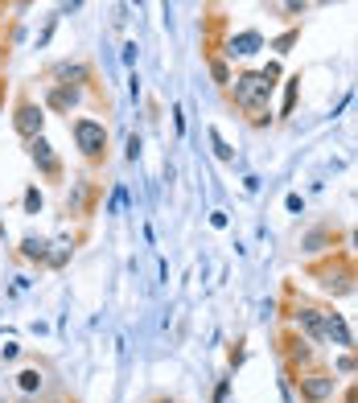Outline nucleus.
Instances as JSON below:
<instances>
[{
    "label": "nucleus",
    "mask_w": 358,
    "mask_h": 403,
    "mask_svg": "<svg viewBox=\"0 0 358 403\" xmlns=\"http://www.w3.org/2000/svg\"><path fill=\"white\" fill-rule=\"evenodd\" d=\"M75 140H79V148L95 157L99 148H103V140H107V128L103 124H95V120H75Z\"/></svg>",
    "instance_id": "2"
},
{
    "label": "nucleus",
    "mask_w": 358,
    "mask_h": 403,
    "mask_svg": "<svg viewBox=\"0 0 358 403\" xmlns=\"http://www.w3.org/2000/svg\"><path fill=\"white\" fill-rule=\"evenodd\" d=\"M140 157V136H128V161Z\"/></svg>",
    "instance_id": "14"
},
{
    "label": "nucleus",
    "mask_w": 358,
    "mask_h": 403,
    "mask_svg": "<svg viewBox=\"0 0 358 403\" xmlns=\"http://www.w3.org/2000/svg\"><path fill=\"white\" fill-rule=\"evenodd\" d=\"M305 395H309V400H329V395H334V379H325V374L305 379Z\"/></svg>",
    "instance_id": "6"
},
{
    "label": "nucleus",
    "mask_w": 358,
    "mask_h": 403,
    "mask_svg": "<svg viewBox=\"0 0 358 403\" xmlns=\"http://www.w3.org/2000/svg\"><path fill=\"white\" fill-rule=\"evenodd\" d=\"M210 144H215V152H219L223 161H231V157H235V152H231V144H226V140H223L219 132H210Z\"/></svg>",
    "instance_id": "10"
},
{
    "label": "nucleus",
    "mask_w": 358,
    "mask_h": 403,
    "mask_svg": "<svg viewBox=\"0 0 358 403\" xmlns=\"http://www.w3.org/2000/svg\"><path fill=\"white\" fill-rule=\"evenodd\" d=\"M49 103H54V107H70V103H75V90H70V95H66V90H54Z\"/></svg>",
    "instance_id": "12"
},
{
    "label": "nucleus",
    "mask_w": 358,
    "mask_h": 403,
    "mask_svg": "<svg viewBox=\"0 0 358 403\" xmlns=\"http://www.w3.org/2000/svg\"><path fill=\"white\" fill-rule=\"evenodd\" d=\"M124 202H128V193H124V189H116V193H111V210H120Z\"/></svg>",
    "instance_id": "15"
},
{
    "label": "nucleus",
    "mask_w": 358,
    "mask_h": 403,
    "mask_svg": "<svg viewBox=\"0 0 358 403\" xmlns=\"http://www.w3.org/2000/svg\"><path fill=\"white\" fill-rule=\"evenodd\" d=\"M25 210H42V193H38V189L25 193Z\"/></svg>",
    "instance_id": "13"
},
{
    "label": "nucleus",
    "mask_w": 358,
    "mask_h": 403,
    "mask_svg": "<svg viewBox=\"0 0 358 403\" xmlns=\"http://www.w3.org/2000/svg\"><path fill=\"white\" fill-rule=\"evenodd\" d=\"M268 83L260 79V74H243V79H235V103L243 107V111H251V116H260L264 107H268Z\"/></svg>",
    "instance_id": "1"
},
{
    "label": "nucleus",
    "mask_w": 358,
    "mask_h": 403,
    "mask_svg": "<svg viewBox=\"0 0 358 403\" xmlns=\"http://www.w3.org/2000/svg\"><path fill=\"white\" fill-rule=\"evenodd\" d=\"M42 107H33V103H25L21 111H17V132L21 136H29V140H38L42 136Z\"/></svg>",
    "instance_id": "3"
},
{
    "label": "nucleus",
    "mask_w": 358,
    "mask_h": 403,
    "mask_svg": "<svg viewBox=\"0 0 358 403\" xmlns=\"http://www.w3.org/2000/svg\"><path fill=\"white\" fill-rule=\"evenodd\" d=\"M25 255H29V260L45 255V243H42V239H25Z\"/></svg>",
    "instance_id": "11"
},
{
    "label": "nucleus",
    "mask_w": 358,
    "mask_h": 403,
    "mask_svg": "<svg viewBox=\"0 0 358 403\" xmlns=\"http://www.w3.org/2000/svg\"><path fill=\"white\" fill-rule=\"evenodd\" d=\"M17 379H21V391H38V387H42V374H38V370H21Z\"/></svg>",
    "instance_id": "9"
},
{
    "label": "nucleus",
    "mask_w": 358,
    "mask_h": 403,
    "mask_svg": "<svg viewBox=\"0 0 358 403\" xmlns=\"http://www.w3.org/2000/svg\"><path fill=\"white\" fill-rule=\"evenodd\" d=\"M297 321L305 325V333H309L313 342H321V313H313V309H301V313H297Z\"/></svg>",
    "instance_id": "8"
},
{
    "label": "nucleus",
    "mask_w": 358,
    "mask_h": 403,
    "mask_svg": "<svg viewBox=\"0 0 358 403\" xmlns=\"http://www.w3.org/2000/svg\"><path fill=\"white\" fill-rule=\"evenodd\" d=\"M321 338H334L338 346H350V329H346V321H342L338 313L321 317Z\"/></svg>",
    "instance_id": "4"
},
{
    "label": "nucleus",
    "mask_w": 358,
    "mask_h": 403,
    "mask_svg": "<svg viewBox=\"0 0 358 403\" xmlns=\"http://www.w3.org/2000/svg\"><path fill=\"white\" fill-rule=\"evenodd\" d=\"M260 45H264V38H260V33H239V38H231V49H226V54L247 58V54H256Z\"/></svg>",
    "instance_id": "5"
},
{
    "label": "nucleus",
    "mask_w": 358,
    "mask_h": 403,
    "mask_svg": "<svg viewBox=\"0 0 358 403\" xmlns=\"http://www.w3.org/2000/svg\"><path fill=\"white\" fill-rule=\"evenodd\" d=\"M33 161H38V165H42V173H58V157H54V152H49V144H45L42 136H38V140H33Z\"/></svg>",
    "instance_id": "7"
},
{
    "label": "nucleus",
    "mask_w": 358,
    "mask_h": 403,
    "mask_svg": "<svg viewBox=\"0 0 358 403\" xmlns=\"http://www.w3.org/2000/svg\"><path fill=\"white\" fill-rule=\"evenodd\" d=\"M124 62H128V66L136 62V42H128V45H124Z\"/></svg>",
    "instance_id": "16"
}]
</instances>
